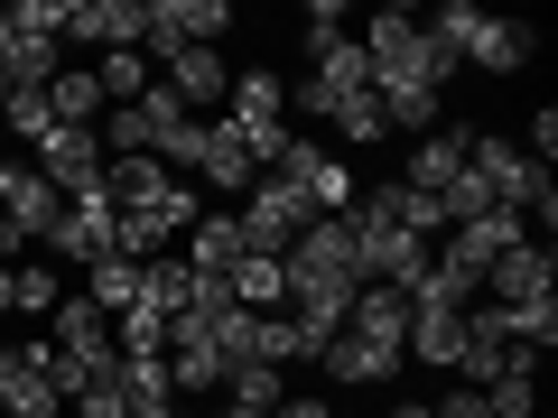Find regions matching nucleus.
Here are the masks:
<instances>
[{"label":"nucleus","mask_w":558,"mask_h":418,"mask_svg":"<svg viewBox=\"0 0 558 418\" xmlns=\"http://www.w3.org/2000/svg\"><path fill=\"white\" fill-rule=\"evenodd\" d=\"M47 325H57V335H47V344H57V354L65 362H84V372H112V317H102V307L94 298H57V317H47Z\"/></svg>","instance_id":"12"},{"label":"nucleus","mask_w":558,"mask_h":418,"mask_svg":"<svg viewBox=\"0 0 558 418\" xmlns=\"http://www.w3.org/2000/svg\"><path fill=\"white\" fill-rule=\"evenodd\" d=\"M112 196H102V186H94V196H65V214L57 223H47V242H38V251L47 260H75V270H94V260L102 251H112Z\"/></svg>","instance_id":"7"},{"label":"nucleus","mask_w":558,"mask_h":418,"mask_svg":"<svg viewBox=\"0 0 558 418\" xmlns=\"http://www.w3.org/2000/svg\"><path fill=\"white\" fill-rule=\"evenodd\" d=\"M223 28H233V0H149V75H159L168 57H186V47H215Z\"/></svg>","instance_id":"5"},{"label":"nucleus","mask_w":558,"mask_h":418,"mask_svg":"<svg viewBox=\"0 0 558 418\" xmlns=\"http://www.w3.org/2000/svg\"><path fill=\"white\" fill-rule=\"evenodd\" d=\"M159 84L178 94V112H196V102H223V94H233V65H223V47H186V57L159 65Z\"/></svg>","instance_id":"13"},{"label":"nucleus","mask_w":558,"mask_h":418,"mask_svg":"<svg viewBox=\"0 0 558 418\" xmlns=\"http://www.w3.org/2000/svg\"><path fill=\"white\" fill-rule=\"evenodd\" d=\"M438 418H494V409H484V391H465V381H457V391L438 399Z\"/></svg>","instance_id":"33"},{"label":"nucleus","mask_w":558,"mask_h":418,"mask_svg":"<svg viewBox=\"0 0 558 418\" xmlns=\"http://www.w3.org/2000/svg\"><path fill=\"white\" fill-rule=\"evenodd\" d=\"M47 112H57V131H94L112 102H102V84H94V65H65L57 84H47Z\"/></svg>","instance_id":"20"},{"label":"nucleus","mask_w":558,"mask_h":418,"mask_svg":"<svg viewBox=\"0 0 558 418\" xmlns=\"http://www.w3.org/2000/svg\"><path fill=\"white\" fill-rule=\"evenodd\" d=\"M484 288H494V307H531V298H558V251L549 242H512V251L484 270Z\"/></svg>","instance_id":"10"},{"label":"nucleus","mask_w":558,"mask_h":418,"mask_svg":"<svg viewBox=\"0 0 558 418\" xmlns=\"http://www.w3.org/2000/svg\"><path fill=\"white\" fill-rule=\"evenodd\" d=\"M428 38H438L457 65H475V75H521V65L539 57V28L494 20V10H475V0H447L438 20H428Z\"/></svg>","instance_id":"1"},{"label":"nucleus","mask_w":558,"mask_h":418,"mask_svg":"<svg viewBox=\"0 0 558 418\" xmlns=\"http://www.w3.org/2000/svg\"><path fill=\"white\" fill-rule=\"evenodd\" d=\"M465 139H475V131H447V121H438V131H428V139L410 149V168H400V186H418V196H447V186L465 177Z\"/></svg>","instance_id":"14"},{"label":"nucleus","mask_w":558,"mask_h":418,"mask_svg":"<svg viewBox=\"0 0 558 418\" xmlns=\"http://www.w3.org/2000/svg\"><path fill=\"white\" fill-rule=\"evenodd\" d=\"M94 84H102V102H140L159 75H149V57L131 47V57H94Z\"/></svg>","instance_id":"27"},{"label":"nucleus","mask_w":558,"mask_h":418,"mask_svg":"<svg viewBox=\"0 0 558 418\" xmlns=\"http://www.w3.org/2000/svg\"><path fill=\"white\" fill-rule=\"evenodd\" d=\"M223 121H233V139L252 149V168H279L289 159V84L279 75H260V65H242L233 75V94H223Z\"/></svg>","instance_id":"2"},{"label":"nucleus","mask_w":558,"mask_h":418,"mask_svg":"<svg viewBox=\"0 0 558 418\" xmlns=\"http://www.w3.org/2000/svg\"><path fill=\"white\" fill-rule=\"evenodd\" d=\"M10 317H57V270L47 260H20L10 270Z\"/></svg>","instance_id":"28"},{"label":"nucleus","mask_w":558,"mask_h":418,"mask_svg":"<svg viewBox=\"0 0 558 418\" xmlns=\"http://www.w3.org/2000/svg\"><path fill=\"white\" fill-rule=\"evenodd\" d=\"M270 177H289V186H299V196H307V214H354V196H363V186H354V168H344L336 149H317V139H289V159H279Z\"/></svg>","instance_id":"6"},{"label":"nucleus","mask_w":558,"mask_h":418,"mask_svg":"<svg viewBox=\"0 0 558 418\" xmlns=\"http://www.w3.org/2000/svg\"><path fill=\"white\" fill-rule=\"evenodd\" d=\"M57 214H65V196H57V186L38 177V168H20V177H10V205H0V223H10V233H20L28 251H38V242H47V223H57Z\"/></svg>","instance_id":"15"},{"label":"nucleus","mask_w":558,"mask_h":418,"mask_svg":"<svg viewBox=\"0 0 558 418\" xmlns=\"http://www.w3.org/2000/svg\"><path fill=\"white\" fill-rule=\"evenodd\" d=\"M307 196L289 177H252L242 186V205H233V233H242V251H260V260H289V242L307 233Z\"/></svg>","instance_id":"4"},{"label":"nucleus","mask_w":558,"mask_h":418,"mask_svg":"<svg viewBox=\"0 0 558 418\" xmlns=\"http://www.w3.org/2000/svg\"><path fill=\"white\" fill-rule=\"evenodd\" d=\"M215 399H233V409H260V418H270L279 399H289V381H279L270 362H233V372H223V391H215Z\"/></svg>","instance_id":"23"},{"label":"nucleus","mask_w":558,"mask_h":418,"mask_svg":"<svg viewBox=\"0 0 558 418\" xmlns=\"http://www.w3.org/2000/svg\"><path fill=\"white\" fill-rule=\"evenodd\" d=\"M0 102H10V75H0Z\"/></svg>","instance_id":"39"},{"label":"nucleus","mask_w":558,"mask_h":418,"mask_svg":"<svg viewBox=\"0 0 558 418\" xmlns=\"http://www.w3.org/2000/svg\"><path fill=\"white\" fill-rule=\"evenodd\" d=\"M391 418H438V409H428V399H391Z\"/></svg>","instance_id":"36"},{"label":"nucleus","mask_w":558,"mask_h":418,"mask_svg":"<svg viewBox=\"0 0 558 418\" xmlns=\"http://www.w3.org/2000/svg\"><path fill=\"white\" fill-rule=\"evenodd\" d=\"M131 418H178V399H131Z\"/></svg>","instance_id":"35"},{"label":"nucleus","mask_w":558,"mask_h":418,"mask_svg":"<svg viewBox=\"0 0 558 418\" xmlns=\"http://www.w3.org/2000/svg\"><path fill=\"white\" fill-rule=\"evenodd\" d=\"M344 335L373 344L381 362H410V288H381V279H363V288H354V317H344Z\"/></svg>","instance_id":"8"},{"label":"nucleus","mask_w":558,"mask_h":418,"mask_svg":"<svg viewBox=\"0 0 558 418\" xmlns=\"http://www.w3.org/2000/svg\"><path fill=\"white\" fill-rule=\"evenodd\" d=\"M102 196H112V214H140V223H159V233H186V223H196L186 177L159 168V159H112L102 168Z\"/></svg>","instance_id":"3"},{"label":"nucleus","mask_w":558,"mask_h":418,"mask_svg":"<svg viewBox=\"0 0 558 418\" xmlns=\"http://www.w3.org/2000/svg\"><path fill=\"white\" fill-rule=\"evenodd\" d=\"M10 372H20V354H10V344H0V391H10Z\"/></svg>","instance_id":"37"},{"label":"nucleus","mask_w":558,"mask_h":418,"mask_svg":"<svg viewBox=\"0 0 558 418\" xmlns=\"http://www.w3.org/2000/svg\"><path fill=\"white\" fill-rule=\"evenodd\" d=\"M196 177L205 186H223V196H242V186H252L260 177V168H252V149H242V139H233V121H205V149H196Z\"/></svg>","instance_id":"17"},{"label":"nucleus","mask_w":558,"mask_h":418,"mask_svg":"<svg viewBox=\"0 0 558 418\" xmlns=\"http://www.w3.org/2000/svg\"><path fill=\"white\" fill-rule=\"evenodd\" d=\"M484 409H494V418H539V372H502V381H484Z\"/></svg>","instance_id":"29"},{"label":"nucleus","mask_w":558,"mask_h":418,"mask_svg":"<svg viewBox=\"0 0 558 418\" xmlns=\"http://www.w3.org/2000/svg\"><path fill=\"white\" fill-rule=\"evenodd\" d=\"M102 168H112V159H102L94 131H47V139H38V177L57 186V196H94Z\"/></svg>","instance_id":"11"},{"label":"nucleus","mask_w":558,"mask_h":418,"mask_svg":"<svg viewBox=\"0 0 558 418\" xmlns=\"http://www.w3.org/2000/svg\"><path fill=\"white\" fill-rule=\"evenodd\" d=\"M215 418H260V409H233V399H215Z\"/></svg>","instance_id":"38"},{"label":"nucleus","mask_w":558,"mask_h":418,"mask_svg":"<svg viewBox=\"0 0 558 418\" xmlns=\"http://www.w3.org/2000/svg\"><path fill=\"white\" fill-rule=\"evenodd\" d=\"M521 159H531V168H549V159H558V112H549V102L531 112V139H521Z\"/></svg>","instance_id":"32"},{"label":"nucleus","mask_w":558,"mask_h":418,"mask_svg":"<svg viewBox=\"0 0 558 418\" xmlns=\"http://www.w3.org/2000/svg\"><path fill=\"white\" fill-rule=\"evenodd\" d=\"M0 121H10V131H20L28 149H38V139L57 131V112H47V94H10V102H0Z\"/></svg>","instance_id":"31"},{"label":"nucleus","mask_w":558,"mask_h":418,"mask_svg":"<svg viewBox=\"0 0 558 418\" xmlns=\"http://www.w3.org/2000/svg\"><path fill=\"white\" fill-rule=\"evenodd\" d=\"M326 131H336L344 149H373V139H391V121H381L373 94H354V102H336V112H326Z\"/></svg>","instance_id":"26"},{"label":"nucleus","mask_w":558,"mask_h":418,"mask_svg":"<svg viewBox=\"0 0 558 418\" xmlns=\"http://www.w3.org/2000/svg\"><path fill=\"white\" fill-rule=\"evenodd\" d=\"M457 354H465V307H410V362L457 372Z\"/></svg>","instance_id":"18"},{"label":"nucleus","mask_w":558,"mask_h":418,"mask_svg":"<svg viewBox=\"0 0 558 418\" xmlns=\"http://www.w3.org/2000/svg\"><path fill=\"white\" fill-rule=\"evenodd\" d=\"M65 38H84L94 57H131L149 38V0H65Z\"/></svg>","instance_id":"9"},{"label":"nucleus","mask_w":558,"mask_h":418,"mask_svg":"<svg viewBox=\"0 0 558 418\" xmlns=\"http://www.w3.org/2000/svg\"><path fill=\"white\" fill-rule=\"evenodd\" d=\"M223 288H233L242 317H279V307H289V270H279V260H260V251H242V270L223 279Z\"/></svg>","instance_id":"19"},{"label":"nucleus","mask_w":558,"mask_h":418,"mask_svg":"<svg viewBox=\"0 0 558 418\" xmlns=\"http://www.w3.org/2000/svg\"><path fill=\"white\" fill-rule=\"evenodd\" d=\"M84 298H94L102 317H121V307L140 298V260H121V251H102V260H94V288H84Z\"/></svg>","instance_id":"25"},{"label":"nucleus","mask_w":558,"mask_h":418,"mask_svg":"<svg viewBox=\"0 0 558 418\" xmlns=\"http://www.w3.org/2000/svg\"><path fill=\"white\" fill-rule=\"evenodd\" d=\"M270 418H336V399H279Z\"/></svg>","instance_id":"34"},{"label":"nucleus","mask_w":558,"mask_h":418,"mask_svg":"<svg viewBox=\"0 0 558 418\" xmlns=\"http://www.w3.org/2000/svg\"><path fill=\"white\" fill-rule=\"evenodd\" d=\"M186 270H196V279H233L242 270V233H233V214H196V223H186Z\"/></svg>","instance_id":"16"},{"label":"nucleus","mask_w":558,"mask_h":418,"mask_svg":"<svg viewBox=\"0 0 558 418\" xmlns=\"http://www.w3.org/2000/svg\"><path fill=\"white\" fill-rule=\"evenodd\" d=\"M484 307H494V298H484ZM494 325H502V335H512L521 344V354H549V344H558V298H531V307H494Z\"/></svg>","instance_id":"22"},{"label":"nucleus","mask_w":558,"mask_h":418,"mask_svg":"<svg viewBox=\"0 0 558 418\" xmlns=\"http://www.w3.org/2000/svg\"><path fill=\"white\" fill-rule=\"evenodd\" d=\"M317 362H326V381H344V391H373V381H391L400 362H381L373 344H354V335H326L317 344Z\"/></svg>","instance_id":"21"},{"label":"nucleus","mask_w":558,"mask_h":418,"mask_svg":"<svg viewBox=\"0 0 558 418\" xmlns=\"http://www.w3.org/2000/svg\"><path fill=\"white\" fill-rule=\"evenodd\" d=\"M10 354H20V372H10L0 409H10V418H65V399L47 391V372H28V344H10Z\"/></svg>","instance_id":"24"},{"label":"nucleus","mask_w":558,"mask_h":418,"mask_svg":"<svg viewBox=\"0 0 558 418\" xmlns=\"http://www.w3.org/2000/svg\"><path fill=\"white\" fill-rule=\"evenodd\" d=\"M75 418H131V381H121V362H112V372H94V381L75 391Z\"/></svg>","instance_id":"30"}]
</instances>
